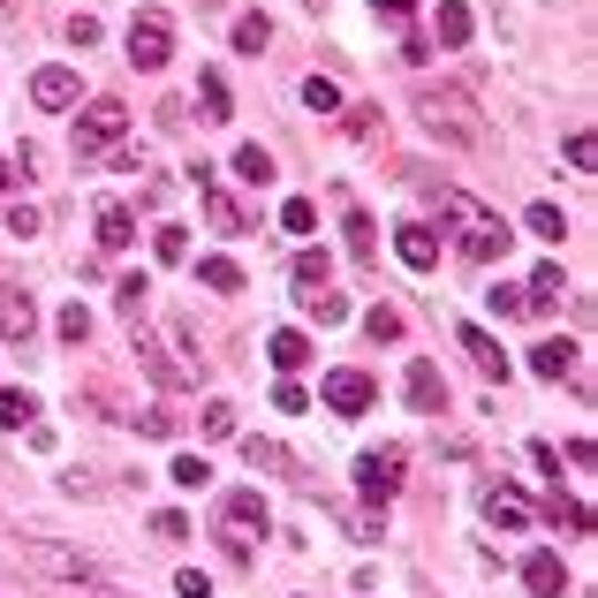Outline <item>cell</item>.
Instances as JSON below:
<instances>
[{"label": "cell", "instance_id": "obj_16", "mask_svg": "<svg viewBox=\"0 0 598 598\" xmlns=\"http://www.w3.org/2000/svg\"><path fill=\"white\" fill-rule=\"evenodd\" d=\"M31 99H39L45 114L77 107V69H61V61H53V69H39V77H31Z\"/></svg>", "mask_w": 598, "mask_h": 598}, {"label": "cell", "instance_id": "obj_4", "mask_svg": "<svg viewBox=\"0 0 598 598\" xmlns=\"http://www.w3.org/2000/svg\"><path fill=\"white\" fill-rule=\"evenodd\" d=\"M265 530H273V515H265V500H257V493H227V500H220V546H227L235 560L251 554Z\"/></svg>", "mask_w": 598, "mask_h": 598}, {"label": "cell", "instance_id": "obj_32", "mask_svg": "<svg viewBox=\"0 0 598 598\" xmlns=\"http://www.w3.org/2000/svg\"><path fill=\"white\" fill-rule=\"evenodd\" d=\"M348 257H356V265H372V257H379V243H372V220L356 213V205H348Z\"/></svg>", "mask_w": 598, "mask_h": 598}, {"label": "cell", "instance_id": "obj_3", "mask_svg": "<svg viewBox=\"0 0 598 598\" xmlns=\"http://www.w3.org/2000/svg\"><path fill=\"white\" fill-rule=\"evenodd\" d=\"M16 560L45 584H99V560L84 546H61V538H16Z\"/></svg>", "mask_w": 598, "mask_h": 598}, {"label": "cell", "instance_id": "obj_42", "mask_svg": "<svg viewBox=\"0 0 598 598\" xmlns=\"http://www.w3.org/2000/svg\"><path fill=\"white\" fill-rule=\"evenodd\" d=\"M546 515H554V523H568V530H576V538H584V530H591V515L576 508V500H560V493H554V508H546Z\"/></svg>", "mask_w": 598, "mask_h": 598}, {"label": "cell", "instance_id": "obj_33", "mask_svg": "<svg viewBox=\"0 0 598 598\" xmlns=\"http://www.w3.org/2000/svg\"><path fill=\"white\" fill-rule=\"evenodd\" d=\"M265 39H273L265 16H235V53H265Z\"/></svg>", "mask_w": 598, "mask_h": 598}, {"label": "cell", "instance_id": "obj_23", "mask_svg": "<svg viewBox=\"0 0 598 598\" xmlns=\"http://www.w3.org/2000/svg\"><path fill=\"white\" fill-rule=\"evenodd\" d=\"M530 372H538V379H568V372H576V342H538L530 348Z\"/></svg>", "mask_w": 598, "mask_h": 598}, {"label": "cell", "instance_id": "obj_46", "mask_svg": "<svg viewBox=\"0 0 598 598\" xmlns=\"http://www.w3.org/2000/svg\"><path fill=\"white\" fill-rule=\"evenodd\" d=\"M39 227H45L39 205H16V213H8V235H39Z\"/></svg>", "mask_w": 598, "mask_h": 598}, {"label": "cell", "instance_id": "obj_37", "mask_svg": "<svg viewBox=\"0 0 598 598\" xmlns=\"http://www.w3.org/2000/svg\"><path fill=\"white\" fill-rule=\"evenodd\" d=\"M197 425H205V439H235V402H205Z\"/></svg>", "mask_w": 598, "mask_h": 598}, {"label": "cell", "instance_id": "obj_28", "mask_svg": "<svg viewBox=\"0 0 598 598\" xmlns=\"http://www.w3.org/2000/svg\"><path fill=\"white\" fill-rule=\"evenodd\" d=\"M303 107L311 114H342V84L334 77H303Z\"/></svg>", "mask_w": 598, "mask_h": 598}, {"label": "cell", "instance_id": "obj_27", "mask_svg": "<svg viewBox=\"0 0 598 598\" xmlns=\"http://www.w3.org/2000/svg\"><path fill=\"white\" fill-rule=\"evenodd\" d=\"M235 174H243L251 190H265V182H273V152H265V144H235Z\"/></svg>", "mask_w": 598, "mask_h": 598}, {"label": "cell", "instance_id": "obj_53", "mask_svg": "<svg viewBox=\"0 0 598 598\" xmlns=\"http://www.w3.org/2000/svg\"><path fill=\"white\" fill-rule=\"evenodd\" d=\"M8 477H16V470H8V463H0V485H8Z\"/></svg>", "mask_w": 598, "mask_h": 598}, {"label": "cell", "instance_id": "obj_30", "mask_svg": "<svg viewBox=\"0 0 598 598\" xmlns=\"http://www.w3.org/2000/svg\"><path fill=\"white\" fill-rule=\"evenodd\" d=\"M144 296H152V281H144V273H129L122 288H114V303H122V318H129V326H144Z\"/></svg>", "mask_w": 598, "mask_h": 598}, {"label": "cell", "instance_id": "obj_25", "mask_svg": "<svg viewBox=\"0 0 598 598\" xmlns=\"http://www.w3.org/2000/svg\"><path fill=\"white\" fill-rule=\"evenodd\" d=\"M265 356H273V364H281V372H303V364H311V342H303L296 326H281V334H273V342H265Z\"/></svg>", "mask_w": 598, "mask_h": 598}, {"label": "cell", "instance_id": "obj_21", "mask_svg": "<svg viewBox=\"0 0 598 598\" xmlns=\"http://www.w3.org/2000/svg\"><path fill=\"white\" fill-rule=\"evenodd\" d=\"M432 31H439L447 53H463V45H470V8H463V0H439V8H432Z\"/></svg>", "mask_w": 598, "mask_h": 598}, {"label": "cell", "instance_id": "obj_36", "mask_svg": "<svg viewBox=\"0 0 598 598\" xmlns=\"http://www.w3.org/2000/svg\"><path fill=\"white\" fill-rule=\"evenodd\" d=\"M342 129L356 144H372V136H379V107H342Z\"/></svg>", "mask_w": 598, "mask_h": 598}, {"label": "cell", "instance_id": "obj_24", "mask_svg": "<svg viewBox=\"0 0 598 598\" xmlns=\"http://www.w3.org/2000/svg\"><path fill=\"white\" fill-rule=\"evenodd\" d=\"M0 425H8V432H31V425H39V394H23V386H0Z\"/></svg>", "mask_w": 598, "mask_h": 598}, {"label": "cell", "instance_id": "obj_6", "mask_svg": "<svg viewBox=\"0 0 598 598\" xmlns=\"http://www.w3.org/2000/svg\"><path fill=\"white\" fill-rule=\"evenodd\" d=\"M129 61H136V69H168L174 61V23L160 8H136V16H129Z\"/></svg>", "mask_w": 598, "mask_h": 598}, {"label": "cell", "instance_id": "obj_2", "mask_svg": "<svg viewBox=\"0 0 598 598\" xmlns=\"http://www.w3.org/2000/svg\"><path fill=\"white\" fill-rule=\"evenodd\" d=\"M432 205H439V220H455V243H463V257H477V265H493V257H508V220L493 213V205H477L470 190H432Z\"/></svg>", "mask_w": 598, "mask_h": 598}, {"label": "cell", "instance_id": "obj_20", "mask_svg": "<svg viewBox=\"0 0 598 598\" xmlns=\"http://www.w3.org/2000/svg\"><path fill=\"white\" fill-rule=\"evenodd\" d=\"M129 243H136V220H129L122 197H107L99 205V251H129Z\"/></svg>", "mask_w": 598, "mask_h": 598}, {"label": "cell", "instance_id": "obj_39", "mask_svg": "<svg viewBox=\"0 0 598 598\" xmlns=\"http://www.w3.org/2000/svg\"><path fill=\"white\" fill-rule=\"evenodd\" d=\"M152 251H160V265H182V257H190V235H182V227H160Z\"/></svg>", "mask_w": 598, "mask_h": 598}, {"label": "cell", "instance_id": "obj_45", "mask_svg": "<svg viewBox=\"0 0 598 598\" xmlns=\"http://www.w3.org/2000/svg\"><path fill=\"white\" fill-rule=\"evenodd\" d=\"M342 523H348V530H356V538H364V546L379 538V515H372V508H342Z\"/></svg>", "mask_w": 598, "mask_h": 598}, {"label": "cell", "instance_id": "obj_17", "mask_svg": "<svg viewBox=\"0 0 598 598\" xmlns=\"http://www.w3.org/2000/svg\"><path fill=\"white\" fill-rule=\"evenodd\" d=\"M560 296H568L560 265H538V273L523 281V311H530V318H546V311H560Z\"/></svg>", "mask_w": 598, "mask_h": 598}, {"label": "cell", "instance_id": "obj_12", "mask_svg": "<svg viewBox=\"0 0 598 598\" xmlns=\"http://www.w3.org/2000/svg\"><path fill=\"white\" fill-rule=\"evenodd\" d=\"M402 394H409V409H417V417H439V409H447V379H439V364L417 356V364H409V379H402Z\"/></svg>", "mask_w": 598, "mask_h": 598}, {"label": "cell", "instance_id": "obj_38", "mask_svg": "<svg viewBox=\"0 0 598 598\" xmlns=\"http://www.w3.org/2000/svg\"><path fill=\"white\" fill-rule=\"evenodd\" d=\"M281 227H288V235H311V227H318V205H311V197H288V205H281Z\"/></svg>", "mask_w": 598, "mask_h": 598}, {"label": "cell", "instance_id": "obj_1", "mask_svg": "<svg viewBox=\"0 0 598 598\" xmlns=\"http://www.w3.org/2000/svg\"><path fill=\"white\" fill-rule=\"evenodd\" d=\"M417 122L439 144H455V152H485L493 144V122L470 107V91H455V84H417Z\"/></svg>", "mask_w": 598, "mask_h": 598}, {"label": "cell", "instance_id": "obj_49", "mask_svg": "<svg viewBox=\"0 0 598 598\" xmlns=\"http://www.w3.org/2000/svg\"><path fill=\"white\" fill-rule=\"evenodd\" d=\"M69 45H99V16H69Z\"/></svg>", "mask_w": 598, "mask_h": 598}, {"label": "cell", "instance_id": "obj_55", "mask_svg": "<svg viewBox=\"0 0 598 598\" xmlns=\"http://www.w3.org/2000/svg\"><path fill=\"white\" fill-rule=\"evenodd\" d=\"M303 8H326V0H303Z\"/></svg>", "mask_w": 598, "mask_h": 598}, {"label": "cell", "instance_id": "obj_44", "mask_svg": "<svg viewBox=\"0 0 598 598\" xmlns=\"http://www.w3.org/2000/svg\"><path fill=\"white\" fill-rule=\"evenodd\" d=\"M273 409H288V417H303V409H311V394H303V386H288V379H281V386H273Z\"/></svg>", "mask_w": 598, "mask_h": 598}, {"label": "cell", "instance_id": "obj_5", "mask_svg": "<svg viewBox=\"0 0 598 598\" xmlns=\"http://www.w3.org/2000/svg\"><path fill=\"white\" fill-rule=\"evenodd\" d=\"M122 129H129V107H122V99H91L84 122H77V160L114 152V144H122Z\"/></svg>", "mask_w": 598, "mask_h": 598}, {"label": "cell", "instance_id": "obj_19", "mask_svg": "<svg viewBox=\"0 0 598 598\" xmlns=\"http://www.w3.org/2000/svg\"><path fill=\"white\" fill-rule=\"evenodd\" d=\"M455 342H463V356H470V364L485 372V379H508V356H500V342H493L485 326H463Z\"/></svg>", "mask_w": 598, "mask_h": 598}, {"label": "cell", "instance_id": "obj_8", "mask_svg": "<svg viewBox=\"0 0 598 598\" xmlns=\"http://www.w3.org/2000/svg\"><path fill=\"white\" fill-rule=\"evenodd\" d=\"M129 334H136V364H144L152 379L168 386V394H182V386H197V372H190V364H174V348L160 342L152 326H129Z\"/></svg>", "mask_w": 598, "mask_h": 598}, {"label": "cell", "instance_id": "obj_48", "mask_svg": "<svg viewBox=\"0 0 598 598\" xmlns=\"http://www.w3.org/2000/svg\"><path fill=\"white\" fill-rule=\"evenodd\" d=\"M485 303H493L500 318H523V288H508V281H500V288H493V296H485Z\"/></svg>", "mask_w": 598, "mask_h": 598}, {"label": "cell", "instance_id": "obj_50", "mask_svg": "<svg viewBox=\"0 0 598 598\" xmlns=\"http://www.w3.org/2000/svg\"><path fill=\"white\" fill-rule=\"evenodd\" d=\"M174 591H182V598H213V584H205L197 568H182V576H174Z\"/></svg>", "mask_w": 598, "mask_h": 598}, {"label": "cell", "instance_id": "obj_34", "mask_svg": "<svg viewBox=\"0 0 598 598\" xmlns=\"http://www.w3.org/2000/svg\"><path fill=\"white\" fill-rule=\"evenodd\" d=\"M296 303L311 311V318H318V326H342V318H348V303H342V296H326V288H311V296H296Z\"/></svg>", "mask_w": 598, "mask_h": 598}, {"label": "cell", "instance_id": "obj_41", "mask_svg": "<svg viewBox=\"0 0 598 598\" xmlns=\"http://www.w3.org/2000/svg\"><path fill=\"white\" fill-rule=\"evenodd\" d=\"M296 288H303V296H311V288H326V257H318V251L296 257Z\"/></svg>", "mask_w": 598, "mask_h": 598}, {"label": "cell", "instance_id": "obj_40", "mask_svg": "<svg viewBox=\"0 0 598 598\" xmlns=\"http://www.w3.org/2000/svg\"><path fill=\"white\" fill-rule=\"evenodd\" d=\"M61 342H69V348L91 342V311H84V303H69V311H61Z\"/></svg>", "mask_w": 598, "mask_h": 598}, {"label": "cell", "instance_id": "obj_54", "mask_svg": "<svg viewBox=\"0 0 598 598\" xmlns=\"http://www.w3.org/2000/svg\"><path fill=\"white\" fill-rule=\"evenodd\" d=\"M91 598H122V591H91Z\"/></svg>", "mask_w": 598, "mask_h": 598}, {"label": "cell", "instance_id": "obj_26", "mask_svg": "<svg viewBox=\"0 0 598 598\" xmlns=\"http://www.w3.org/2000/svg\"><path fill=\"white\" fill-rule=\"evenodd\" d=\"M197 281L220 288V296H243V265L235 257H197Z\"/></svg>", "mask_w": 598, "mask_h": 598}, {"label": "cell", "instance_id": "obj_51", "mask_svg": "<svg viewBox=\"0 0 598 598\" xmlns=\"http://www.w3.org/2000/svg\"><path fill=\"white\" fill-rule=\"evenodd\" d=\"M372 8H386V16H409V0H372Z\"/></svg>", "mask_w": 598, "mask_h": 598}, {"label": "cell", "instance_id": "obj_13", "mask_svg": "<svg viewBox=\"0 0 598 598\" xmlns=\"http://www.w3.org/2000/svg\"><path fill=\"white\" fill-rule=\"evenodd\" d=\"M243 463H251V470H273V477H288V485H311V470H303L296 455H288V447H281V439H243Z\"/></svg>", "mask_w": 598, "mask_h": 598}, {"label": "cell", "instance_id": "obj_29", "mask_svg": "<svg viewBox=\"0 0 598 598\" xmlns=\"http://www.w3.org/2000/svg\"><path fill=\"white\" fill-rule=\"evenodd\" d=\"M174 485H182V493H205V485H213V463H205V455H174Z\"/></svg>", "mask_w": 598, "mask_h": 598}, {"label": "cell", "instance_id": "obj_18", "mask_svg": "<svg viewBox=\"0 0 598 598\" xmlns=\"http://www.w3.org/2000/svg\"><path fill=\"white\" fill-rule=\"evenodd\" d=\"M523 584H530V598H560V591H568V568H560V554H546V546H538V554L523 560Z\"/></svg>", "mask_w": 598, "mask_h": 598}, {"label": "cell", "instance_id": "obj_47", "mask_svg": "<svg viewBox=\"0 0 598 598\" xmlns=\"http://www.w3.org/2000/svg\"><path fill=\"white\" fill-rule=\"evenodd\" d=\"M152 538H168V546H174V538H190V523H182L174 508H160V515H152Z\"/></svg>", "mask_w": 598, "mask_h": 598}, {"label": "cell", "instance_id": "obj_10", "mask_svg": "<svg viewBox=\"0 0 598 598\" xmlns=\"http://www.w3.org/2000/svg\"><path fill=\"white\" fill-rule=\"evenodd\" d=\"M356 493H364V500H394V493H402V447L356 455Z\"/></svg>", "mask_w": 598, "mask_h": 598}, {"label": "cell", "instance_id": "obj_43", "mask_svg": "<svg viewBox=\"0 0 598 598\" xmlns=\"http://www.w3.org/2000/svg\"><path fill=\"white\" fill-rule=\"evenodd\" d=\"M568 168L591 174V129H568Z\"/></svg>", "mask_w": 598, "mask_h": 598}, {"label": "cell", "instance_id": "obj_35", "mask_svg": "<svg viewBox=\"0 0 598 598\" xmlns=\"http://www.w3.org/2000/svg\"><path fill=\"white\" fill-rule=\"evenodd\" d=\"M364 334H372V342H402V311L372 303V311H364Z\"/></svg>", "mask_w": 598, "mask_h": 598}, {"label": "cell", "instance_id": "obj_11", "mask_svg": "<svg viewBox=\"0 0 598 598\" xmlns=\"http://www.w3.org/2000/svg\"><path fill=\"white\" fill-rule=\"evenodd\" d=\"M394 257H402L409 273H432V265H439V235H432L425 220H402V227H394Z\"/></svg>", "mask_w": 598, "mask_h": 598}, {"label": "cell", "instance_id": "obj_22", "mask_svg": "<svg viewBox=\"0 0 598 598\" xmlns=\"http://www.w3.org/2000/svg\"><path fill=\"white\" fill-rule=\"evenodd\" d=\"M197 107H205V114H197V122H235V99H227V77H220V69H205V77H197Z\"/></svg>", "mask_w": 598, "mask_h": 598}, {"label": "cell", "instance_id": "obj_15", "mask_svg": "<svg viewBox=\"0 0 598 598\" xmlns=\"http://www.w3.org/2000/svg\"><path fill=\"white\" fill-rule=\"evenodd\" d=\"M31 334H39V303L23 296V288H0V342H31Z\"/></svg>", "mask_w": 598, "mask_h": 598}, {"label": "cell", "instance_id": "obj_9", "mask_svg": "<svg viewBox=\"0 0 598 598\" xmlns=\"http://www.w3.org/2000/svg\"><path fill=\"white\" fill-rule=\"evenodd\" d=\"M197 205H205V220H213L220 235H251V213H243V205H235V197H227V190H220V174L205 168V160H197Z\"/></svg>", "mask_w": 598, "mask_h": 598}, {"label": "cell", "instance_id": "obj_52", "mask_svg": "<svg viewBox=\"0 0 598 598\" xmlns=\"http://www.w3.org/2000/svg\"><path fill=\"white\" fill-rule=\"evenodd\" d=\"M8 182H16V174H8V168H0V197H8Z\"/></svg>", "mask_w": 598, "mask_h": 598}, {"label": "cell", "instance_id": "obj_7", "mask_svg": "<svg viewBox=\"0 0 598 598\" xmlns=\"http://www.w3.org/2000/svg\"><path fill=\"white\" fill-rule=\"evenodd\" d=\"M318 394H326V409H334V417H364V409L379 402V386H372V372H356V364H342V372H326V379H318Z\"/></svg>", "mask_w": 598, "mask_h": 598}, {"label": "cell", "instance_id": "obj_14", "mask_svg": "<svg viewBox=\"0 0 598 598\" xmlns=\"http://www.w3.org/2000/svg\"><path fill=\"white\" fill-rule=\"evenodd\" d=\"M477 508H485V523H493V530H530V500H523V493H508V485H485V493H477Z\"/></svg>", "mask_w": 598, "mask_h": 598}, {"label": "cell", "instance_id": "obj_31", "mask_svg": "<svg viewBox=\"0 0 598 598\" xmlns=\"http://www.w3.org/2000/svg\"><path fill=\"white\" fill-rule=\"evenodd\" d=\"M523 227H530L538 243H560V235H568V220H560V205H530V213H523Z\"/></svg>", "mask_w": 598, "mask_h": 598}]
</instances>
